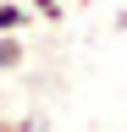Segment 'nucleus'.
Returning <instances> with one entry per match:
<instances>
[{"label":"nucleus","mask_w":127,"mask_h":132,"mask_svg":"<svg viewBox=\"0 0 127 132\" xmlns=\"http://www.w3.org/2000/svg\"><path fill=\"white\" fill-rule=\"evenodd\" d=\"M28 28H33V11L17 0H0V33H28Z\"/></svg>","instance_id":"nucleus-1"},{"label":"nucleus","mask_w":127,"mask_h":132,"mask_svg":"<svg viewBox=\"0 0 127 132\" xmlns=\"http://www.w3.org/2000/svg\"><path fill=\"white\" fill-rule=\"evenodd\" d=\"M22 61H28V44H22V33H0V72H17Z\"/></svg>","instance_id":"nucleus-2"},{"label":"nucleus","mask_w":127,"mask_h":132,"mask_svg":"<svg viewBox=\"0 0 127 132\" xmlns=\"http://www.w3.org/2000/svg\"><path fill=\"white\" fill-rule=\"evenodd\" d=\"M28 11H33L39 22H61V16H66V0H28Z\"/></svg>","instance_id":"nucleus-3"}]
</instances>
